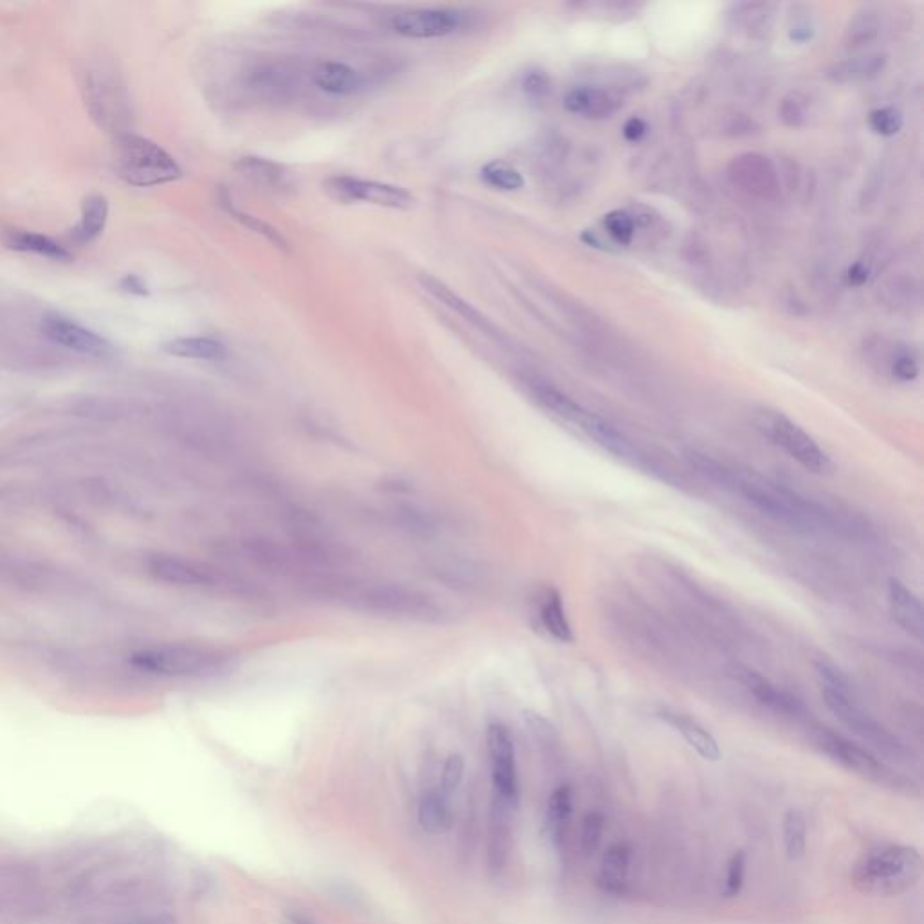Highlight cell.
<instances>
[{
	"label": "cell",
	"instance_id": "cell-9",
	"mask_svg": "<svg viewBox=\"0 0 924 924\" xmlns=\"http://www.w3.org/2000/svg\"><path fill=\"white\" fill-rule=\"evenodd\" d=\"M221 663V656L195 647H156L139 650L132 656V665L148 674L168 677H194L210 674Z\"/></svg>",
	"mask_w": 924,
	"mask_h": 924
},
{
	"label": "cell",
	"instance_id": "cell-13",
	"mask_svg": "<svg viewBox=\"0 0 924 924\" xmlns=\"http://www.w3.org/2000/svg\"><path fill=\"white\" fill-rule=\"evenodd\" d=\"M42 331L51 342L62 345L69 351L82 352L94 358H109L114 354V347L100 334L93 333L64 316H46L42 320Z\"/></svg>",
	"mask_w": 924,
	"mask_h": 924
},
{
	"label": "cell",
	"instance_id": "cell-23",
	"mask_svg": "<svg viewBox=\"0 0 924 924\" xmlns=\"http://www.w3.org/2000/svg\"><path fill=\"white\" fill-rule=\"evenodd\" d=\"M369 601L374 607L385 610V612L419 616V618H426L435 610L434 605H430L425 596H419L416 592L399 589V587H378L370 594Z\"/></svg>",
	"mask_w": 924,
	"mask_h": 924
},
{
	"label": "cell",
	"instance_id": "cell-7",
	"mask_svg": "<svg viewBox=\"0 0 924 924\" xmlns=\"http://www.w3.org/2000/svg\"><path fill=\"white\" fill-rule=\"evenodd\" d=\"M751 423L758 434L786 452L807 472L816 475L832 472L834 464L831 455L814 441L813 435L807 434L802 426L796 425L786 414L773 408H757L753 410Z\"/></svg>",
	"mask_w": 924,
	"mask_h": 924
},
{
	"label": "cell",
	"instance_id": "cell-48",
	"mask_svg": "<svg viewBox=\"0 0 924 924\" xmlns=\"http://www.w3.org/2000/svg\"><path fill=\"white\" fill-rule=\"evenodd\" d=\"M869 275V266H867L865 262H856V264H852L851 268H849L847 278H849V282H851L852 286H863V284H867Z\"/></svg>",
	"mask_w": 924,
	"mask_h": 924
},
{
	"label": "cell",
	"instance_id": "cell-24",
	"mask_svg": "<svg viewBox=\"0 0 924 924\" xmlns=\"http://www.w3.org/2000/svg\"><path fill=\"white\" fill-rule=\"evenodd\" d=\"M538 620L547 636L558 643H573L574 634L571 621L567 618V610L562 600V594L556 589H546L538 601Z\"/></svg>",
	"mask_w": 924,
	"mask_h": 924
},
{
	"label": "cell",
	"instance_id": "cell-34",
	"mask_svg": "<svg viewBox=\"0 0 924 924\" xmlns=\"http://www.w3.org/2000/svg\"><path fill=\"white\" fill-rule=\"evenodd\" d=\"M885 62H887V58L883 55L852 58V60H847V62H841L840 65H836V69L832 71L831 76L834 80H838V82L865 80V78L878 76V74L883 71Z\"/></svg>",
	"mask_w": 924,
	"mask_h": 924
},
{
	"label": "cell",
	"instance_id": "cell-28",
	"mask_svg": "<svg viewBox=\"0 0 924 924\" xmlns=\"http://www.w3.org/2000/svg\"><path fill=\"white\" fill-rule=\"evenodd\" d=\"M150 567H152V573L163 582L177 583V585H204V583L212 582V576L203 571L201 567L181 560V558H174V556H156Z\"/></svg>",
	"mask_w": 924,
	"mask_h": 924
},
{
	"label": "cell",
	"instance_id": "cell-1",
	"mask_svg": "<svg viewBox=\"0 0 924 924\" xmlns=\"http://www.w3.org/2000/svg\"><path fill=\"white\" fill-rule=\"evenodd\" d=\"M697 472L706 479L719 484L726 490L733 491L748 502L751 508L757 509L762 515L775 520L778 524L793 527L796 531L816 533V531H829L836 526V518L832 511L816 504L813 500L805 499L796 491L789 490L778 482L767 479L760 473L744 468H735L722 462L715 461L706 453L693 452L686 455Z\"/></svg>",
	"mask_w": 924,
	"mask_h": 924
},
{
	"label": "cell",
	"instance_id": "cell-31",
	"mask_svg": "<svg viewBox=\"0 0 924 924\" xmlns=\"http://www.w3.org/2000/svg\"><path fill=\"white\" fill-rule=\"evenodd\" d=\"M221 203L222 206L233 215L235 221L241 222V224H244V226H246L248 230L253 231V233H259L260 237H264L266 241L271 242L278 250L289 251V242H287L286 237L282 235V231H278L273 224L262 221V219L255 217V215H251V213L242 212L241 208H237V206L233 204V201H231L226 192L222 194Z\"/></svg>",
	"mask_w": 924,
	"mask_h": 924
},
{
	"label": "cell",
	"instance_id": "cell-33",
	"mask_svg": "<svg viewBox=\"0 0 924 924\" xmlns=\"http://www.w3.org/2000/svg\"><path fill=\"white\" fill-rule=\"evenodd\" d=\"M782 832L787 858L791 861L802 860L807 849V822L804 813L798 809H789L784 816Z\"/></svg>",
	"mask_w": 924,
	"mask_h": 924
},
{
	"label": "cell",
	"instance_id": "cell-25",
	"mask_svg": "<svg viewBox=\"0 0 924 924\" xmlns=\"http://www.w3.org/2000/svg\"><path fill=\"white\" fill-rule=\"evenodd\" d=\"M417 820L428 834H446L453 827L450 796L444 795L439 787L426 791L417 805Z\"/></svg>",
	"mask_w": 924,
	"mask_h": 924
},
{
	"label": "cell",
	"instance_id": "cell-46",
	"mask_svg": "<svg viewBox=\"0 0 924 924\" xmlns=\"http://www.w3.org/2000/svg\"><path fill=\"white\" fill-rule=\"evenodd\" d=\"M647 130V123L641 120V118H636V116H634V118H630V120H627V123L623 125V136H625V139L630 141V143H638V141H641V139L647 136Z\"/></svg>",
	"mask_w": 924,
	"mask_h": 924
},
{
	"label": "cell",
	"instance_id": "cell-39",
	"mask_svg": "<svg viewBox=\"0 0 924 924\" xmlns=\"http://www.w3.org/2000/svg\"><path fill=\"white\" fill-rule=\"evenodd\" d=\"M603 831H605V816L603 814L598 813V811L585 814L582 822V832H580V843H582V851L585 852V856H591V854L598 851L601 838H603Z\"/></svg>",
	"mask_w": 924,
	"mask_h": 924
},
{
	"label": "cell",
	"instance_id": "cell-18",
	"mask_svg": "<svg viewBox=\"0 0 924 924\" xmlns=\"http://www.w3.org/2000/svg\"><path fill=\"white\" fill-rule=\"evenodd\" d=\"M419 284L428 295L435 298L437 302H441L444 307H448L455 315L461 316L462 320H466L468 324L481 329L482 333L488 334L495 340L502 338L499 331H497V327L491 324L490 320L482 315L477 307H473L468 300H464L461 295H457L452 287L446 286L439 278L432 277V275H421Z\"/></svg>",
	"mask_w": 924,
	"mask_h": 924
},
{
	"label": "cell",
	"instance_id": "cell-27",
	"mask_svg": "<svg viewBox=\"0 0 924 924\" xmlns=\"http://www.w3.org/2000/svg\"><path fill=\"white\" fill-rule=\"evenodd\" d=\"M163 351L185 360L221 361L228 356L226 345L213 338L190 336L163 343Z\"/></svg>",
	"mask_w": 924,
	"mask_h": 924
},
{
	"label": "cell",
	"instance_id": "cell-16",
	"mask_svg": "<svg viewBox=\"0 0 924 924\" xmlns=\"http://www.w3.org/2000/svg\"><path fill=\"white\" fill-rule=\"evenodd\" d=\"M246 85L260 98L284 100L296 91L298 71L286 62H269L251 69Z\"/></svg>",
	"mask_w": 924,
	"mask_h": 924
},
{
	"label": "cell",
	"instance_id": "cell-8",
	"mask_svg": "<svg viewBox=\"0 0 924 924\" xmlns=\"http://www.w3.org/2000/svg\"><path fill=\"white\" fill-rule=\"evenodd\" d=\"M486 744L490 755L491 784L495 805L504 811H515L520 800L517 751L515 740L504 724H490L486 731Z\"/></svg>",
	"mask_w": 924,
	"mask_h": 924
},
{
	"label": "cell",
	"instance_id": "cell-11",
	"mask_svg": "<svg viewBox=\"0 0 924 924\" xmlns=\"http://www.w3.org/2000/svg\"><path fill=\"white\" fill-rule=\"evenodd\" d=\"M464 26V15L459 10L450 8H428V10H410L398 13L390 28L401 37L439 38L452 35Z\"/></svg>",
	"mask_w": 924,
	"mask_h": 924
},
{
	"label": "cell",
	"instance_id": "cell-20",
	"mask_svg": "<svg viewBox=\"0 0 924 924\" xmlns=\"http://www.w3.org/2000/svg\"><path fill=\"white\" fill-rule=\"evenodd\" d=\"M744 683L749 693L757 699L762 706L769 708L771 712L782 713L789 717H802L805 713L804 704L795 695L782 690L780 686L771 683L764 675L757 672H748L744 677Z\"/></svg>",
	"mask_w": 924,
	"mask_h": 924
},
{
	"label": "cell",
	"instance_id": "cell-49",
	"mask_svg": "<svg viewBox=\"0 0 924 924\" xmlns=\"http://www.w3.org/2000/svg\"><path fill=\"white\" fill-rule=\"evenodd\" d=\"M282 924H318V921H316L315 917L305 914V912L289 910V912L282 915Z\"/></svg>",
	"mask_w": 924,
	"mask_h": 924
},
{
	"label": "cell",
	"instance_id": "cell-14",
	"mask_svg": "<svg viewBox=\"0 0 924 924\" xmlns=\"http://www.w3.org/2000/svg\"><path fill=\"white\" fill-rule=\"evenodd\" d=\"M118 87L116 80L105 73L89 74L85 84V100L94 120H98L100 127L114 132L121 129L123 118V98Z\"/></svg>",
	"mask_w": 924,
	"mask_h": 924
},
{
	"label": "cell",
	"instance_id": "cell-35",
	"mask_svg": "<svg viewBox=\"0 0 924 924\" xmlns=\"http://www.w3.org/2000/svg\"><path fill=\"white\" fill-rule=\"evenodd\" d=\"M482 181L500 192H517L524 186V177L517 168L506 161H490L481 170Z\"/></svg>",
	"mask_w": 924,
	"mask_h": 924
},
{
	"label": "cell",
	"instance_id": "cell-2",
	"mask_svg": "<svg viewBox=\"0 0 924 924\" xmlns=\"http://www.w3.org/2000/svg\"><path fill=\"white\" fill-rule=\"evenodd\" d=\"M814 672L823 701L838 721L885 757L901 760L908 755L905 744L863 706L849 675L840 666L820 661Z\"/></svg>",
	"mask_w": 924,
	"mask_h": 924
},
{
	"label": "cell",
	"instance_id": "cell-10",
	"mask_svg": "<svg viewBox=\"0 0 924 924\" xmlns=\"http://www.w3.org/2000/svg\"><path fill=\"white\" fill-rule=\"evenodd\" d=\"M327 194L343 203L374 204L390 210H410L416 204V197L403 186L367 181L360 177L336 176L324 181Z\"/></svg>",
	"mask_w": 924,
	"mask_h": 924
},
{
	"label": "cell",
	"instance_id": "cell-47",
	"mask_svg": "<svg viewBox=\"0 0 924 924\" xmlns=\"http://www.w3.org/2000/svg\"><path fill=\"white\" fill-rule=\"evenodd\" d=\"M121 289L127 291V293H132V295L145 296L148 295V287L143 278L138 277V275H127V277L121 280Z\"/></svg>",
	"mask_w": 924,
	"mask_h": 924
},
{
	"label": "cell",
	"instance_id": "cell-6",
	"mask_svg": "<svg viewBox=\"0 0 924 924\" xmlns=\"http://www.w3.org/2000/svg\"><path fill=\"white\" fill-rule=\"evenodd\" d=\"M814 746L822 751L825 757L831 758L834 764L851 771L854 775L869 780L872 784L890 789L894 793L914 795L917 787L908 778L899 775L896 769L881 762L870 751L854 744L852 740L841 737L838 733L825 728H818L813 733Z\"/></svg>",
	"mask_w": 924,
	"mask_h": 924
},
{
	"label": "cell",
	"instance_id": "cell-42",
	"mask_svg": "<svg viewBox=\"0 0 924 924\" xmlns=\"http://www.w3.org/2000/svg\"><path fill=\"white\" fill-rule=\"evenodd\" d=\"M807 100H802L798 94L787 96L780 107V116L789 127H802L807 120Z\"/></svg>",
	"mask_w": 924,
	"mask_h": 924
},
{
	"label": "cell",
	"instance_id": "cell-5",
	"mask_svg": "<svg viewBox=\"0 0 924 924\" xmlns=\"http://www.w3.org/2000/svg\"><path fill=\"white\" fill-rule=\"evenodd\" d=\"M533 396L536 401L551 412L553 416L562 419L565 423L578 428L582 434L587 435L592 443L601 446L605 452L612 453L618 459H636L638 452L629 437L620 432L616 426L609 423L605 417L594 414L591 410L576 403L562 390L555 389L546 383L533 385Z\"/></svg>",
	"mask_w": 924,
	"mask_h": 924
},
{
	"label": "cell",
	"instance_id": "cell-30",
	"mask_svg": "<svg viewBox=\"0 0 924 924\" xmlns=\"http://www.w3.org/2000/svg\"><path fill=\"white\" fill-rule=\"evenodd\" d=\"M109 219V203L103 195H91L85 199L82 204V219L78 228L74 231L76 241L91 242L98 239L105 230V224Z\"/></svg>",
	"mask_w": 924,
	"mask_h": 924
},
{
	"label": "cell",
	"instance_id": "cell-15",
	"mask_svg": "<svg viewBox=\"0 0 924 924\" xmlns=\"http://www.w3.org/2000/svg\"><path fill=\"white\" fill-rule=\"evenodd\" d=\"M888 610L899 629L921 641L924 634L923 603L912 589L897 578H890L887 587Z\"/></svg>",
	"mask_w": 924,
	"mask_h": 924
},
{
	"label": "cell",
	"instance_id": "cell-41",
	"mask_svg": "<svg viewBox=\"0 0 924 924\" xmlns=\"http://www.w3.org/2000/svg\"><path fill=\"white\" fill-rule=\"evenodd\" d=\"M462 778H464V758L455 753V755H450L444 760L439 789L443 791L444 795L452 796L461 787Z\"/></svg>",
	"mask_w": 924,
	"mask_h": 924
},
{
	"label": "cell",
	"instance_id": "cell-36",
	"mask_svg": "<svg viewBox=\"0 0 924 924\" xmlns=\"http://www.w3.org/2000/svg\"><path fill=\"white\" fill-rule=\"evenodd\" d=\"M399 526L405 529L407 533L421 538H428L435 533V520L425 509L416 508V506H403L396 511Z\"/></svg>",
	"mask_w": 924,
	"mask_h": 924
},
{
	"label": "cell",
	"instance_id": "cell-21",
	"mask_svg": "<svg viewBox=\"0 0 924 924\" xmlns=\"http://www.w3.org/2000/svg\"><path fill=\"white\" fill-rule=\"evenodd\" d=\"M618 100L600 87H574L565 94L564 107L573 114L589 118V120H603L610 114L618 111Z\"/></svg>",
	"mask_w": 924,
	"mask_h": 924
},
{
	"label": "cell",
	"instance_id": "cell-3",
	"mask_svg": "<svg viewBox=\"0 0 924 924\" xmlns=\"http://www.w3.org/2000/svg\"><path fill=\"white\" fill-rule=\"evenodd\" d=\"M923 876L921 852L910 845H876L856 861L852 883L865 896L894 897L905 894Z\"/></svg>",
	"mask_w": 924,
	"mask_h": 924
},
{
	"label": "cell",
	"instance_id": "cell-12",
	"mask_svg": "<svg viewBox=\"0 0 924 924\" xmlns=\"http://www.w3.org/2000/svg\"><path fill=\"white\" fill-rule=\"evenodd\" d=\"M728 174L731 183L751 197L775 199L780 194L777 168L762 154L748 152L733 158Z\"/></svg>",
	"mask_w": 924,
	"mask_h": 924
},
{
	"label": "cell",
	"instance_id": "cell-26",
	"mask_svg": "<svg viewBox=\"0 0 924 924\" xmlns=\"http://www.w3.org/2000/svg\"><path fill=\"white\" fill-rule=\"evenodd\" d=\"M313 82L324 93L349 96L358 93L363 85L360 73L343 62H324L313 71Z\"/></svg>",
	"mask_w": 924,
	"mask_h": 924
},
{
	"label": "cell",
	"instance_id": "cell-32",
	"mask_svg": "<svg viewBox=\"0 0 924 924\" xmlns=\"http://www.w3.org/2000/svg\"><path fill=\"white\" fill-rule=\"evenodd\" d=\"M237 168L257 185L266 186V188H282L287 185V174L284 168L268 159L242 158L237 163Z\"/></svg>",
	"mask_w": 924,
	"mask_h": 924
},
{
	"label": "cell",
	"instance_id": "cell-29",
	"mask_svg": "<svg viewBox=\"0 0 924 924\" xmlns=\"http://www.w3.org/2000/svg\"><path fill=\"white\" fill-rule=\"evenodd\" d=\"M4 242L10 250L22 253H35L40 257L51 260H69L71 253L60 246L58 242L49 239L46 235L26 230H10L4 233Z\"/></svg>",
	"mask_w": 924,
	"mask_h": 924
},
{
	"label": "cell",
	"instance_id": "cell-37",
	"mask_svg": "<svg viewBox=\"0 0 924 924\" xmlns=\"http://www.w3.org/2000/svg\"><path fill=\"white\" fill-rule=\"evenodd\" d=\"M746 865H748V858L744 851L735 852L728 861L721 890L722 896L726 899L739 896L740 890L744 887V879H746Z\"/></svg>",
	"mask_w": 924,
	"mask_h": 924
},
{
	"label": "cell",
	"instance_id": "cell-19",
	"mask_svg": "<svg viewBox=\"0 0 924 924\" xmlns=\"http://www.w3.org/2000/svg\"><path fill=\"white\" fill-rule=\"evenodd\" d=\"M630 865H632V847L627 841L612 843L601 858L600 870L596 883L610 896L625 894L629 885Z\"/></svg>",
	"mask_w": 924,
	"mask_h": 924
},
{
	"label": "cell",
	"instance_id": "cell-22",
	"mask_svg": "<svg viewBox=\"0 0 924 924\" xmlns=\"http://www.w3.org/2000/svg\"><path fill=\"white\" fill-rule=\"evenodd\" d=\"M573 818V789L562 784L549 796L546 807V832L555 849L562 851Z\"/></svg>",
	"mask_w": 924,
	"mask_h": 924
},
{
	"label": "cell",
	"instance_id": "cell-38",
	"mask_svg": "<svg viewBox=\"0 0 924 924\" xmlns=\"http://www.w3.org/2000/svg\"><path fill=\"white\" fill-rule=\"evenodd\" d=\"M605 230L609 231L610 237L620 244H630L636 233V221L630 213L623 210H614L607 213L603 219Z\"/></svg>",
	"mask_w": 924,
	"mask_h": 924
},
{
	"label": "cell",
	"instance_id": "cell-17",
	"mask_svg": "<svg viewBox=\"0 0 924 924\" xmlns=\"http://www.w3.org/2000/svg\"><path fill=\"white\" fill-rule=\"evenodd\" d=\"M657 717L665 724H668L672 730L677 731L686 740V744L697 755H701L704 760H708V762H719L721 760L722 751L719 742L713 737L712 731L706 730L701 722L695 721L693 717L686 715V713L674 712V710H668V708L659 710Z\"/></svg>",
	"mask_w": 924,
	"mask_h": 924
},
{
	"label": "cell",
	"instance_id": "cell-44",
	"mask_svg": "<svg viewBox=\"0 0 924 924\" xmlns=\"http://www.w3.org/2000/svg\"><path fill=\"white\" fill-rule=\"evenodd\" d=\"M851 33V44L849 46H858V44H867L872 38L876 37L878 33V26L874 24L872 17H861L860 20H856L852 24V28L849 29Z\"/></svg>",
	"mask_w": 924,
	"mask_h": 924
},
{
	"label": "cell",
	"instance_id": "cell-43",
	"mask_svg": "<svg viewBox=\"0 0 924 924\" xmlns=\"http://www.w3.org/2000/svg\"><path fill=\"white\" fill-rule=\"evenodd\" d=\"M892 376L897 379V381H903V383H910V381H915L917 376H919V363L915 360L914 356L910 352H899L894 361H892Z\"/></svg>",
	"mask_w": 924,
	"mask_h": 924
},
{
	"label": "cell",
	"instance_id": "cell-4",
	"mask_svg": "<svg viewBox=\"0 0 924 924\" xmlns=\"http://www.w3.org/2000/svg\"><path fill=\"white\" fill-rule=\"evenodd\" d=\"M112 158L118 176L139 188L167 185L183 174L176 159L165 148L132 132L118 134Z\"/></svg>",
	"mask_w": 924,
	"mask_h": 924
},
{
	"label": "cell",
	"instance_id": "cell-40",
	"mask_svg": "<svg viewBox=\"0 0 924 924\" xmlns=\"http://www.w3.org/2000/svg\"><path fill=\"white\" fill-rule=\"evenodd\" d=\"M869 123L870 129L874 130L878 136L892 138L903 129V116L894 107H883V109L870 112Z\"/></svg>",
	"mask_w": 924,
	"mask_h": 924
},
{
	"label": "cell",
	"instance_id": "cell-45",
	"mask_svg": "<svg viewBox=\"0 0 924 924\" xmlns=\"http://www.w3.org/2000/svg\"><path fill=\"white\" fill-rule=\"evenodd\" d=\"M522 89H524L526 94H529L531 98H544V96L549 93V89H551V82H549L546 73H542V71H531V73L524 76Z\"/></svg>",
	"mask_w": 924,
	"mask_h": 924
}]
</instances>
